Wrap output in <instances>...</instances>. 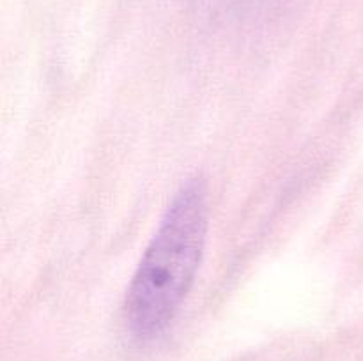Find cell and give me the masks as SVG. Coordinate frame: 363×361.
<instances>
[{"label": "cell", "instance_id": "1", "mask_svg": "<svg viewBox=\"0 0 363 361\" xmlns=\"http://www.w3.org/2000/svg\"><path fill=\"white\" fill-rule=\"evenodd\" d=\"M208 191L201 179L181 186L145 250L126 294V321L138 338L169 326L194 283L208 234Z\"/></svg>", "mask_w": 363, "mask_h": 361}]
</instances>
